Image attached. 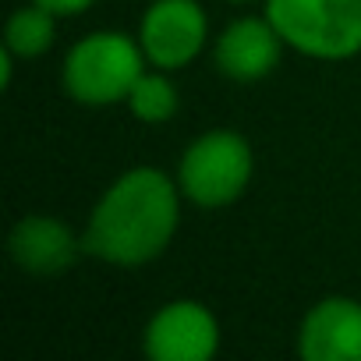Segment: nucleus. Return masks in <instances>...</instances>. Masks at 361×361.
<instances>
[{
	"instance_id": "nucleus-9",
	"label": "nucleus",
	"mask_w": 361,
	"mask_h": 361,
	"mask_svg": "<svg viewBox=\"0 0 361 361\" xmlns=\"http://www.w3.org/2000/svg\"><path fill=\"white\" fill-rule=\"evenodd\" d=\"M8 248H11V259L18 262V269L29 276H57L78 259V252H85V245L71 234V227L54 216L18 220Z\"/></svg>"
},
{
	"instance_id": "nucleus-2",
	"label": "nucleus",
	"mask_w": 361,
	"mask_h": 361,
	"mask_svg": "<svg viewBox=\"0 0 361 361\" xmlns=\"http://www.w3.org/2000/svg\"><path fill=\"white\" fill-rule=\"evenodd\" d=\"M266 18L290 50L312 61L361 54V0H266Z\"/></svg>"
},
{
	"instance_id": "nucleus-12",
	"label": "nucleus",
	"mask_w": 361,
	"mask_h": 361,
	"mask_svg": "<svg viewBox=\"0 0 361 361\" xmlns=\"http://www.w3.org/2000/svg\"><path fill=\"white\" fill-rule=\"evenodd\" d=\"M36 4H43V8H50L54 15H78V11H85V8H92L96 0H36Z\"/></svg>"
},
{
	"instance_id": "nucleus-4",
	"label": "nucleus",
	"mask_w": 361,
	"mask_h": 361,
	"mask_svg": "<svg viewBox=\"0 0 361 361\" xmlns=\"http://www.w3.org/2000/svg\"><path fill=\"white\" fill-rule=\"evenodd\" d=\"M252 170H255L252 145L238 131L216 128L185 149L177 166V185H180V195L192 199L195 206L220 209L245 195Z\"/></svg>"
},
{
	"instance_id": "nucleus-11",
	"label": "nucleus",
	"mask_w": 361,
	"mask_h": 361,
	"mask_svg": "<svg viewBox=\"0 0 361 361\" xmlns=\"http://www.w3.org/2000/svg\"><path fill=\"white\" fill-rule=\"evenodd\" d=\"M124 103H128V110H131L135 121H142V124H163V121H170L177 114V89H173V82L166 75L142 71V78L135 82V89L128 92Z\"/></svg>"
},
{
	"instance_id": "nucleus-5",
	"label": "nucleus",
	"mask_w": 361,
	"mask_h": 361,
	"mask_svg": "<svg viewBox=\"0 0 361 361\" xmlns=\"http://www.w3.org/2000/svg\"><path fill=\"white\" fill-rule=\"evenodd\" d=\"M206 11L199 0H156L142 15L138 43L145 61H152L163 71H177L199 57L206 47Z\"/></svg>"
},
{
	"instance_id": "nucleus-10",
	"label": "nucleus",
	"mask_w": 361,
	"mask_h": 361,
	"mask_svg": "<svg viewBox=\"0 0 361 361\" xmlns=\"http://www.w3.org/2000/svg\"><path fill=\"white\" fill-rule=\"evenodd\" d=\"M57 18L61 15H54L43 4H36V0L29 8H18L11 15V22H8V50H15L25 61L43 57L54 47V39H57Z\"/></svg>"
},
{
	"instance_id": "nucleus-13",
	"label": "nucleus",
	"mask_w": 361,
	"mask_h": 361,
	"mask_svg": "<svg viewBox=\"0 0 361 361\" xmlns=\"http://www.w3.org/2000/svg\"><path fill=\"white\" fill-rule=\"evenodd\" d=\"M238 4H241V0H238Z\"/></svg>"
},
{
	"instance_id": "nucleus-1",
	"label": "nucleus",
	"mask_w": 361,
	"mask_h": 361,
	"mask_svg": "<svg viewBox=\"0 0 361 361\" xmlns=\"http://www.w3.org/2000/svg\"><path fill=\"white\" fill-rule=\"evenodd\" d=\"M180 185L156 170L135 166L121 173L96 202L89 227H85V252L110 262V266H145L177 234Z\"/></svg>"
},
{
	"instance_id": "nucleus-6",
	"label": "nucleus",
	"mask_w": 361,
	"mask_h": 361,
	"mask_svg": "<svg viewBox=\"0 0 361 361\" xmlns=\"http://www.w3.org/2000/svg\"><path fill=\"white\" fill-rule=\"evenodd\" d=\"M220 347V326L199 301H170L145 326V354L152 361H209Z\"/></svg>"
},
{
	"instance_id": "nucleus-7",
	"label": "nucleus",
	"mask_w": 361,
	"mask_h": 361,
	"mask_svg": "<svg viewBox=\"0 0 361 361\" xmlns=\"http://www.w3.org/2000/svg\"><path fill=\"white\" fill-rule=\"evenodd\" d=\"M305 361H361V305L354 298H322L298 329Z\"/></svg>"
},
{
	"instance_id": "nucleus-3",
	"label": "nucleus",
	"mask_w": 361,
	"mask_h": 361,
	"mask_svg": "<svg viewBox=\"0 0 361 361\" xmlns=\"http://www.w3.org/2000/svg\"><path fill=\"white\" fill-rule=\"evenodd\" d=\"M142 43L124 32H92L64 57V89L85 106H110L128 99L142 78Z\"/></svg>"
},
{
	"instance_id": "nucleus-8",
	"label": "nucleus",
	"mask_w": 361,
	"mask_h": 361,
	"mask_svg": "<svg viewBox=\"0 0 361 361\" xmlns=\"http://www.w3.org/2000/svg\"><path fill=\"white\" fill-rule=\"evenodd\" d=\"M283 36L276 32V25L269 18H238L234 25H227L216 39V68L234 78V82H259L266 75H273V68L280 64V50H283Z\"/></svg>"
}]
</instances>
